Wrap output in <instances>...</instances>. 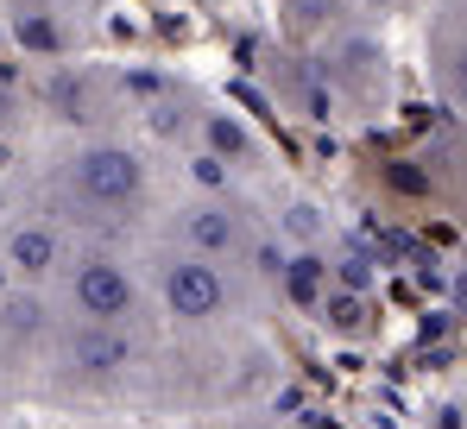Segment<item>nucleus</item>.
<instances>
[{
    "label": "nucleus",
    "instance_id": "10",
    "mask_svg": "<svg viewBox=\"0 0 467 429\" xmlns=\"http://www.w3.org/2000/svg\"><path fill=\"white\" fill-rule=\"evenodd\" d=\"M285 19H291L297 32H322V26L341 19V0H285Z\"/></svg>",
    "mask_w": 467,
    "mask_h": 429
},
{
    "label": "nucleus",
    "instance_id": "6",
    "mask_svg": "<svg viewBox=\"0 0 467 429\" xmlns=\"http://www.w3.org/2000/svg\"><path fill=\"white\" fill-rule=\"evenodd\" d=\"M0 6H6V26L26 51H64L70 0H0Z\"/></svg>",
    "mask_w": 467,
    "mask_h": 429
},
{
    "label": "nucleus",
    "instance_id": "9",
    "mask_svg": "<svg viewBox=\"0 0 467 429\" xmlns=\"http://www.w3.org/2000/svg\"><path fill=\"white\" fill-rule=\"evenodd\" d=\"M436 89L455 114H467V26L436 32Z\"/></svg>",
    "mask_w": 467,
    "mask_h": 429
},
{
    "label": "nucleus",
    "instance_id": "8",
    "mask_svg": "<svg viewBox=\"0 0 467 429\" xmlns=\"http://www.w3.org/2000/svg\"><path fill=\"white\" fill-rule=\"evenodd\" d=\"M196 133H202V152L209 158H222V164H246L259 145L246 133V120L240 114H222V108H209V114H196Z\"/></svg>",
    "mask_w": 467,
    "mask_h": 429
},
{
    "label": "nucleus",
    "instance_id": "13",
    "mask_svg": "<svg viewBox=\"0 0 467 429\" xmlns=\"http://www.w3.org/2000/svg\"><path fill=\"white\" fill-rule=\"evenodd\" d=\"M449 13H455V26H467V0H449Z\"/></svg>",
    "mask_w": 467,
    "mask_h": 429
},
{
    "label": "nucleus",
    "instance_id": "4",
    "mask_svg": "<svg viewBox=\"0 0 467 429\" xmlns=\"http://www.w3.org/2000/svg\"><path fill=\"white\" fill-rule=\"evenodd\" d=\"M183 240H190V253H202V259H234V253H246V221L240 209H228V196H196V203H183Z\"/></svg>",
    "mask_w": 467,
    "mask_h": 429
},
{
    "label": "nucleus",
    "instance_id": "11",
    "mask_svg": "<svg viewBox=\"0 0 467 429\" xmlns=\"http://www.w3.org/2000/svg\"><path fill=\"white\" fill-rule=\"evenodd\" d=\"M316 290H322V266L316 259H291V297L297 303H316Z\"/></svg>",
    "mask_w": 467,
    "mask_h": 429
},
{
    "label": "nucleus",
    "instance_id": "2",
    "mask_svg": "<svg viewBox=\"0 0 467 429\" xmlns=\"http://www.w3.org/2000/svg\"><path fill=\"white\" fill-rule=\"evenodd\" d=\"M158 290H164V309L183 316V322H209V316H222V303H228V278H222L215 259H202V253H171V259L158 266Z\"/></svg>",
    "mask_w": 467,
    "mask_h": 429
},
{
    "label": "nucleus",
    "instance_id": "12",
    "mask_svg": "<svg viewBox=\"0 0 467 429\" xmlns=\"http://www.w3.org/2000/svg\"><path fill=\"white\" fill-rule=\"evenodd\" d=\"M360 6H367V13H391L398 0H360Z\"/></svg>",
    "mask_w": 467,
    "mask_h": 429
},
{
    "label": "nucleus",
    "instance_id": "7",
    "mask_svg": "<svg viewBox=\"0 0 467 429\" xmlns=\"http://www.w3.org/2000/svg\"><path fill=\"white\" fill-rule=\"evenodd\" d=\"M70 366L88 372V379H114V372H127V366H133V348H127L108 322H95V329H82L77 341H70Z\"/></svg>",
    "mask_w": 467,
    "mask_h": 429
},
{
    "label": "nucleus",
    "instance_id": "3",
    "mask_svg": "<svg viewBox=\"0 0 467 429\" xmlns=\"http://www.w3.org/2000/svg\"><path fill=\"white\" fill-rule=\"evenodd\" d=\"M70 297H77V309L88 322H120V316H133V303H140V285H133V272L120 266V259H77V272H70Z\"/></svg>",
    "mask_w": 467,
    "mask_h": 429
},
{
    "label": "nucleus",
    "instance_id": "5",
    "mask_svg": "<svg viewBox=\"0 0 467 429\" xmlns=\"http://www.w3.org/2000/svg\"><path fill=\"white\" fill-rule=\"evenodd\" d=\"M0 259H6L19 278H45V272L64 266V234H57L51 221H19V227H6Z\"/></svg>",
    "mask_w": 467,
    "mask_h": 429
},
{
    "label": "nucleus",
    "instance_id": "1",
    "mask_svg": "<svg viewBox=\"0 0 467 429\" xmlns=\"http://www.w3.org/2000/svg\"><path fill=\"white\" fill-rule=\"evenodd\" d=\"M152 190V164L127 140H70L57 152V196L64 209H140Z\"/></svg>",
    "mask_w": 467,
    "mask_h": 429
}]
</instances>
